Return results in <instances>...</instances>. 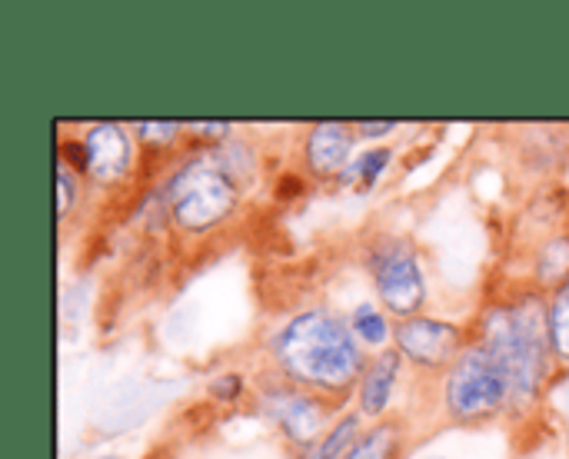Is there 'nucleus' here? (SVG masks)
Returning <instances> with one entry per match:
<instances>
[{
	"label": "nucleus",
	"mask_w": 569,
	"mask_h": 459,
	"mask_svg": "<svg viewBox=\"0 0 569 459\" xmlns=\"http://www.w3.org/2000/svg\"><path fill=\"white\" fill-rule=\"evenodd\" d=\"M370 363V353L357 343L347 310L330 300H303L273 317L257 340V367L350 407L353 390Z\"/></svg>",
	"instance_id": "obj_1"
},
{
	"label": "nucleus",
	"mask_w": 569,
	"mask_h": 459,
	"mask_svg": "<svg viewBox=\"0 0 569 459\" xmlns=\"http://www.w3.org/2000/svg\"><path fill=\"white\" fill-rule=\"evenodd\" d=\"M473 337L497 353L513 383L510 423L537 420L563 377L547 343L543 293L530 283H520L487 297L473 313Z\"/></svg>",
	"instance_id": "obj_2"
},
{
	"label": "nucleus",
	"mask_w": 569,
	"mask_h": 459,
	"mask_svg": "<svg viewBox=\"0 0 569 459\" xmlns=\"http://www.w3.org/2000/svg\"><path fill=\"white\" fill-rule=\"evenodd\" d=\"M177 243H210L223 237L247 210L250 193L220 163L213 147L190 143L167 170L153 177Z\"/></svg>",
	"instance_id": "obj_3"
},
{
	"label": "nucleus",
	"mask_w": 569,
	"mask_h": 459,
	"mask_svg": "<svg viewBox=\"0 0 569 459\" xmlns=\"http://www.w3.org/2000/svg\"><path fill=\"white\" fill-rule=\"evenodd\" d=\"M427 390L433 417L453 430H487L513 417V383L497 353L477 337Z\"/></svg>",
	"instance_id": "obj_4"
},
{
	"label": "nucleus",
	"mask_w": 569,
	"mask_h": 459,
	"mask_svg": "<svg viewBox=\"0 0 569 459\" xmlns=\"http://www.w3.org/2000/svg\"><path fill=\"white\" fill-rule=\"evenodd\" d=\"M57 160L70 163L87 180L93 197H113L127 193L137 183H147L143 153L133 127L120 120L60 123Z\"/></svg>",
	"instance_id": "obj_5"
},
{
	"label": "nucleus",
	"mask_w": 569,
	"mask_h": 459,
	"mask_svg": "<svg viewBox=\"0 0 569 459\" xmlns=\"http://www.w3.org/2000/svg\"><path fill=\"white\" fill-rule=\"evenodd\" d=\"M357 263L393 320L433 310V277L423 247L400 230H370L357 247Z\"/></svg>",
	"instance_id": "obj_6"
},
{
	"label": "nucleus",
	"mask_w": 569,
	"mask_h": 459,
	"mask_svg": "<svg viewBox=\"0 0 569 459\" xmlns=\"http://www.w3.org/2000/svg\"><path fill=\"white\" fill-rule=\"evenodd\" d=\"M340 410H347V407H337L333 400L310 393L303 387H293V383L257 367L253 413L267 423L270 437L283 447L287 457L313 453Z\"/></svg>",
	"instance_id": "obj_7"
},
{
	"label": "nucleus",
	"mask_w": 569,
	"mask_h": 459,
	"mask_svg": "<svg viewBox=\"0 0 569 459\" xmlns=\"http://www.w3.org/2000/svg\"><path fill=\"white\" fill-rule=\"evenodd\" d=\"M473 340V320H457L437 310L397 320L393 350L407 360L410 373L417 380L433 383Z\"/></svg>",
	"instance_id": "obj_8"
},
{
	"label": "nucleus",
	"mask_w": 569,
	"mask_h": 459,
	"mask_svg": "<svg viewBox=\"0 0 569 459\" xmlns=\"http://www.w3.org/2000/svg\"><path fill=\"white\" fill-rule=\"evenodd\" d=\"M297 173L307 183L337 187L343 170L360 153V140L353 120H313L297 130Z\"/></svg>",
	"instance_id": "obj_9"
},
{
	"label": "nucleus",
	"mask_w": 569,
	"mask_h": 459,
	"mask_svg": "<svg viewBox=\"0 0 569 459\" xmlns=\"http://www.w3.org/2000/svg\"><path fill=\"white\" fill-rule=\"evenodd\" d=\"M410 367L407 360L400 357V350H383V353H373L357 390H353V400L350 407L367 420V423H380V420H390V417H400L397 413V400H400V390L407 387L410 380Z\"/></svg>",
	"instance_id": "obj_10"
},
{
	"label": "nucleus",
	"mask_w": 569,
	"mask_h": 459,
	"mask_svg": "<svg viewBox=\"0 0 569 459\" xmlns=\"http://www.w3.org/2000/svg\"><path fill=\"white\" fill-rule=\"evenodd\" d=\"M130 127H133V137L143 153L147 180H153L160 170H167L190 147L187 120H133Z\"/></svg>",
	"instance_id": "obj_11"
},
{
	"label": "nucleus",
	"mask_w": 569,
	"mask_h": 459,
	"mask_svg": "<svg viewBox=\"0 0 569 459\" xmlns=\"http://www.w3.org/2000/svg\"><path fill=\"white\" fill-rule=\"evenodd\" d=\"M569 280V223L550 227L540 233L530 247V277L527 283L540 293H550L553 287Z\"/></svg>",
	"instance_id": "obj_12"
},
{
	"label": "nucleus",
	"mask_w": 569,
	"mask_h": 459,
	"mask_svg": "<svg viewBox=\"0 0 569 459\" xmlns=\"http://www.w3.org/2000/svg\"><path fill=\"white\" fill-rule=\"evenodd\" d=\"M410 443H413V423L407 413H400V417L370 423L343 459H407Z\"/></svg>",
	"instance_id": "obj_13"
},
{
	"label": "nucleus",
	"mask_w": 569,
	"mask_h": 459,
	"mask_svg": "<svg viewBox=\"0 0 569 459\" xmlns=\"http://www.w3.org/2000/svg\"><path fill=\"white\" fill-rule=\"evenodd\" d=\"M347 323L357 337V343L373 357L393 347L397 320L387 313V307L377 297H360L347 307Z\"/></svg>",
	"instance_id": "obj_14"
},
{
	"label": "nucleus",
	"mask_w": 569,
	"mask_h": 459,
	"mask_svg": "<svg viewBox=\"0 0 569 459\" xmlns=\"http://www.w3.org/2000/svg\"><path fill=\"white\" fill-rule=\"evenodd\" d=\"M397 143H373V147H360V153L353 157V163L343 170V177L337 180V190H353V193H373L377 187H383V180L393 173L397 167Z\"/></svg>",
	"instance_id": "obj_15"
},
{
	"label": "nucleus",
	"mask_w": 569,
	"mask_h": 459,
	"mask_svg": "<svg viewBox=\"0 0 569 459\" xmlns=\"http://www.w3.org/2000/svg\"><path fill=\"white\" fill-rule=\"evenodd\" d=\"M207 400L217 410H240V407H253V393H257V367H223L217 373L207 377L203 383Z\"/></svg>",
	"instance_id": "obj_16"
},
{
	"label": "nucleus",
	"mask_w": 569,
	"mask_h": 459,
	"mask_svg": "<svg viewBox=\"0 0 569 459\" xmlns=\"http://www.w3.org/2000/svg\"><path fill=\"white\" fill-rule=\"evenodd\" d=\"M53 197H57V227L67 230L70 220H77L87 203L93 200L87 180L63 160H57V173H53Z\"/></svg>",
	"instance_id": "obj_17"
},
{
	"label": "nucleus",
	"mask_w": 569,
	"mask_h": 459,
	"mask_svg": "<svg viewBox=\"0 0 569 459\" xmlns=\"http://www.w3.org/2000/svg\"><path fill=\"white\" fill-rule=\"evenodd\" d=\"M543 313H547V343L557 360V367L569 373V280L543 293Z\"/></svg>",
	"instance_id": "obj_18"
},
{
	"label": "nucleus",
	"mask_w": 569,
	"mask_h": 459,
	"mask_svg": "<svg viewBox=\"0 0 569 459\" xmlns=\"http://www.w3.org/2000/svg\"><path fill=\"white\" fill-rule=\"evenodd\" d=\"M367 427H370V423H367L353 407L340 410V413H337V420L330 423V430L323 433L320 447L313 450V459H343L350 450H353V443L363 437V430H367Z\"/></svg>",
	"instance_id": "obj_19"
},
{
	"label": "nucleus",
	"mask_w": 569,
	"mask_h": 459,
	"mask_svg": "<svg viewBox=\"0 0 569 459\" xmlns=\"http://www.w3.org/2000/svg\"><path fill=\"white\" fill-rule=\"evenodd\" d=\"M243 127L237 120H187V133H190V143L197 147H217V143H227L240 133Z\"/></svg>",
	"instance_id": "obj_20"
},
{
	"label": "nucleus",
	"mask_w": 569,
	"mask_h": 459,
	"mask_svg": "<svg viewBox=\"0 0 569 459\" xmlns=\"http://www.w3.org/2000/svg\"><path fill=\"white\" fill-rule=\"evenodd\" d=\"M353 130H357L360 147H373V143H390V137L400 133L403 123L400 120H353Z\"/></svg>",
	"instance_id": "obj_21"
},
{
	"label": "nucleus",
	"mask_w": 569,
	"mask_h": 459,
	"mask_svg": "<svg viewBox=\"0 0 569 459\" xmlns=\"http://www.w3.org/2000/svg\"><path fill=\"white\" fill-rule=\"evenodd\" d=\"M563 447H567V457H569V403H567V413H563Z\"/></svg>",
	"instance_id": "obj_22"
},
{
	"label": "nucleus",
	"mask_w": 569,
	"mask_h": 459,
	"mask_svg": "<svg viewBox=\"0 0 569 459\" xmlns=\"http://www.w3.org/2000/svg\"><path fill=\"white\" fill-rule=\"evenodd\" d=\"M80 459H123L120 453H93V457H80Z\"/></svg>",
	"instance_id": "obj_23"
},
{
	"label": "nucleus",
	"mask_w": 569,
	"mask_h": 459,
	"mask_svg": "<svg viewBox=\"0 0 569 459\" xmlns=\"http://www.w3.org/2000/svg\"><path fill=\"white\" fill-rule=\"evenodd\" d=\"M287 459H313V453H297V457H287Z\"/></svg>",
	"instance_id": "obj_24"
}]
</instances>
